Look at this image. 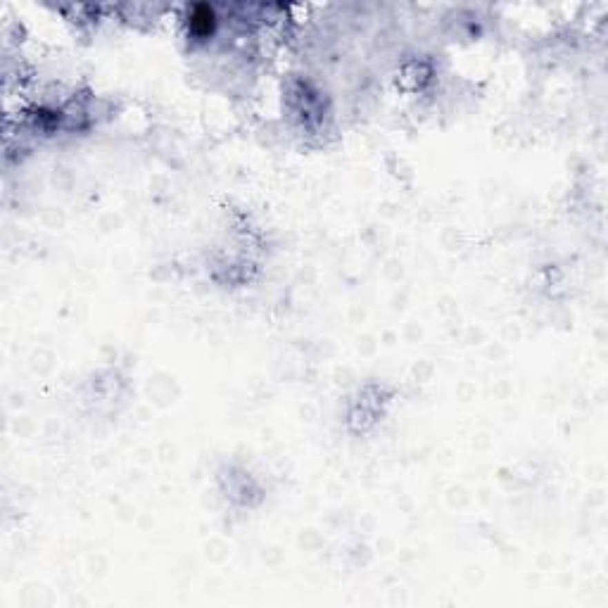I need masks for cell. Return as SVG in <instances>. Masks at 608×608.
<instances>
[{"label":"cell","instance_id":"obj_1","mask_svg":"<svg viewBox=\"0 0 608 608\" xmlns=\"http://www.w3.org/2000/svg\"><path fill=\"white\" fill-rule=\"evenodd\" d=\"M214 10L207 8V5H200V8H195L190 12V29L195 31V34H209V31L214 29Z\"/></svg>","mask_w":608,"mask_h":608}]
</instances>
